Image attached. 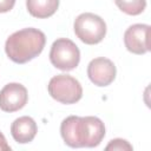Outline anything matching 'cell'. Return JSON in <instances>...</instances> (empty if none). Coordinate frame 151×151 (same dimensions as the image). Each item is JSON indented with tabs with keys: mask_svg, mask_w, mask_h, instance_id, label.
I'll list each match as a JSON object with an SVG mask.
<instances>
[{
	"mask_svg": "<svg viewBox=\"0 0 151 151\" xmlns=\"http://www.w3.org/2000/svg\"><path fill=\"white\" fill-rule=\"evenodd\" d=\"M150 26L146 24H134L124 33V44L129 52L134 54H144L150 51L149 42Z\"/></svg>",
	"mask_w": 151,
	"mask_h": 151,
	"instance_id": "8992f818",
	"label": "cell"
},
{
	"mask_svg": "<svg viewBox=\"0 0 151 151\" xmlns=\"http://www.w3.org/2000/svg\"><path fill=\"white\" fill-rule=\"evenodd\" d=\"M9 150H11V146L7 144L5 136L0 132V151H9Z\"/></svg>",
	"mask_w": 151,
	"mask_h": 151,
	"instance_id": "5bb4252c",
	"label": "cell"
},
{
	"mask_svg": "<svg viewBox=\"0 0 151 151\" xmlns=\"http://www.w3.org/2000/svg\"><path fill=\"white\" fill-rule=\"evenodd\" d=\"M37 131H38L37 123L34 122L33 118L28 116H22L17 118L11 125L12 137L14 138L15 142L20 144H26L32 142L37 134Z\"/></svg>",
	"mask_w": 151,
	"mask_h": 151,
	"instance_id": "9c48e42d",
	"label": "cell"
},
{
	"mask_svg": "<svg viewBox=\"0 0 151 151\" xmlns=\"http://www.w3.org/2000/svg\"><path fill=\"white\" fill-rule=\"evenodd\" d=\"M105 149L106 150H117V151H131L133 147L127 140L122 139V138H116V139H112L106 145Z\"/></svg>",
	"mask_w": 151,
	"mask_h": 151,
	"instance_id": "7c38bea8",
	"label": "cell"
},
{
	"mask_svg": "<svg viewBox=\"0 0 151 151\" xmlns=\"http://www.w3.org/2000/svg\"><path fill=\"white\" fill-rule=\"evenodd\" d=\"M87 76L94 85L107 86L116 78V66L110 59L99 57L90 61L87 66Z\"/></svg>",
	"mask_w": 151,
	"mask_h": 151,
	"instance_id": "ba28073f",
	"label": "cell"
},
{
	"mask_svg": "<svg viewBox=\"0 0 151 151\" xmlns=\"http://www.w3.org/2000/svg\"><path fill=\"white\" fill-rule=\"evenodd\" d=\"M15 0H0V13L9 12L14 7Z\"/></svg>",
	"mask_w": 151,
	"mask_h": 151,
	"instance_id": "4fadbf2b",
	"label": "cell"
},
{
	"mask_svg": "<svg viewBox=\"0 0 151 151\" xmlns=\"http://www.w3.org/2000/svg\"><path fill=\"white\" fill-rule=\"evenodd\" d=\"M26 7L32 17L45 19L57 12L59 0H26Z\"/></svg>",
	"mask_w": 151,
	"mask_h": 151,
	"instance_id": "30bf717a",
	"label": "cell"
},
{
	"mask_svg": "<svg viewBox=\"0 0 151 151\" xmlns=\"http://www.w3.org/2000/svg\"><path fill=\"white\" fill-rule=\"evenodd\" d=\"M46 44L45 33L38 28L28 27L11 34L5 44L7 57L17 63L25 64L38 57Z\"/></svg>",
	"mask_w": 151,
	"mask_h": 151,
	"instance_id": "7a4b0ae2",
	"label": "cell"
},
{
	"mask_svg": "<svg viewBox=\"0 0 151 151\" xmlns=\"http://www.w3.org/2000/svg\"><path fill=\"white\" fill-rule=\"evenodd\" d=\"M28 99L27 90L19 83L7 84L0 91V109L5 112H15L22 109Z\"/></svg>",
	"mask_w": 151,
	"mask_h": 151,
	"instance_id": "52a82bcc",
	"label": "cell"
},
{
	"mask_svg": "<svg viewBox=\"0 0 151 151\" xmlns=\"http://www.w3.org/2000/svg\"><path fill=\"white\" fill-rule=\"evenodd\" d=\"M117 7L129 15H138L146 7V0H114Z\"/></svg>",
	"mask_w": 151,
	"mask_h": 151,
	"instance_id": "8fae6325",
	"label": "cell"
},
{
	"mask_svg": "<svg viewBox=\"0 0 151 151\" xmlns=\"http://www.w3.org/2000/svg\"><path fill=\"white\" fill-rule=\"evenodd\" d=\"M47 88L50 96L61 104H74L83 97L80 83L68 74L54 76L50 80Z\"/></svg>",
	"mask_w": 151,
	"mask_h": 151,
	"instance_id": "277c9868",
	"label": "cell"
},
{
	"mask_svg": "<svg viewBox=\"0 0 151 151\" xmlns=\"http://www.w3.org/2000/svg\"><path fill=\"white\" fill-rule=\"evenodd\" d=\"M76 35L87 45H96L100 42L106 34V24L97 14L81 13L74 20Z\"/></svg>",
	"mask_w": 151,
	"mask_h": 151,
	"instance_id": "3957f363",
	"label": "cell"
},
{
	"mask_svg": "<svg viewBox=\"0 0 151 151\" xmlns=\"http://www.w3.org/2000/svg\"><path fill=\"white\" fill-rule=\"evenodd\" d=\"M50 60L54 67L61 71H71L80 61V51L72 40L60 38L51 46Z\"/></svg>",
	"mask_w": 151,
	"mask_h": 151,
	"instance_id": "5b68a950",
	"label": "cell"
},
{
	"mask_svg": "<svg viewBox=\"0 0 151 151\" xmlns=\"http://www.w3.org/2000/svg\"><path fill=\"white\" fill-rule=\"evenodd\" d=\"M60 133L65 144L71 147H94L103 140L105 126L98 117L70 116L63 120Z\"/></svg>",
	"mask_w": 151,
	"mask_h": 151,
	"instance_id": "6da1fadb",
	"label": "cell"
}]
</instances>
